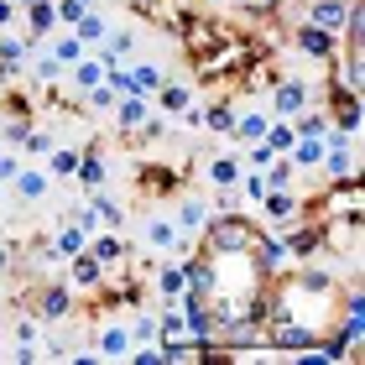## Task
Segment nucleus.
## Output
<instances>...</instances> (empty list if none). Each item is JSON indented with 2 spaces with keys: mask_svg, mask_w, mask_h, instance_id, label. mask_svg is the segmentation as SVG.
I'll return each instance as SVG.
<instances>
[{
  "mask_svg": "<svg viewBox=\"0 0 365 365\" xmlns=\"http://www.w3.org/2000/svg\"><path fill=\"white\" fill-rule=\"evenodd\" d=\"M297 42H303V53H313V58H329V63H334V31H329V26H303V31H297Z\"/></svg>",
  "mask_w": 365,
  "mask_h": 365,
  "instance_id": "f257e3e1",
  "label": "nucleus"
},
{
  "mask_svg": "<svg viewBox=\"0 0 365 365\" xmlns=\"http://www.w3.org/2000/svg\"><path fill=\"white\" fill-rule=\"evenodd\" d=\"M272 105H277L282 115H297V110H303V105H308V89H303V84H297V78H287V84H282V89H277V99H272Z\"/></svg>",
  "mask_w": 365,
  "mask_h": 365,
  "instance_id": "f03ea898",
  "label": "nucleus"
},
{
  "mask_svg": "<svg viewBox=\"0 0 365 365\" xmlns=\"http://www.w3.org/2000/svg\"><path fill=\"white\" fill-rule=\"evenodd\" d=\"M344 11H350L344 0H319V6H313V26H329V31H334V26L344 21Z\"/></svg>",
  "mask_w": 365,
  "mask_h": 365,
  "instance_id": "7ed1b4c3",
  "label": "nucleus"
},
{
  "mask_svg": "<svg viewBox=\"0 0 365 365\" xmlns=\"http://www.w3.org/2000/svg\"><path fill=\"white\" fill-rule=\"evenodd\" d=\"M73 261V282H84V287H94V282H99V272H105V267H99V261L89 256V251H78V256H68Z\"/></svg>",
  "mask_w": 365,
  "mask_h": 365,
  "instance_id": "20e7f679",
  "label": "nucleus"
},
{
  "mask_svg": "<svg viewBox=\"0 0 365 365\" xmlns=\"http://www.w3.org/2000/svg\"><path fill=\"white\" fill-rule=\"evenodd\" d=\"M26 21H31V31L42 37V31L58 21V6H47V0H31V6H26Z\"/></svg>",
  "mask_w": 365,
  "mask_h": 365,
  "instance_id": "39448f33",
  "label": "nucleus"
},
{
  "mask_svg": "<svg viewBox=\"0 0 365 365\" xmlns=\"http://www.w3.org/2000/svg\"><path fill=\"white\" fill-rule=\"evenodd\" d=\"M94 261H99V267H115V261H120L125 256V245L120 240H115V235H105V240H94V251H89Z\"/></svg>",
  "mask_w": 365,
  "mask_h": 365,
  "instance_id": "423d86ee",
  "label": "nucleus"
},
{
  "mask_svg": "<svg viewBox=\"0 0 365 365\" xmlns=\"http://www.w3.org/2000/svg\"><path fill=\"white\" fill-rule=\"evenodd\" d=\"M162 89V73L152 68V63H146V68H136L130 73V94H157Z\"/></svg>",
  "mask_w": 365,
  "mask_h": 365,
  "instance_id": "0eeeda50",
  "label": "nucleus"
},
{
  "mask_svg": "<svg viewBox=\"0 0 365 365\" xmlns=\"http://www.w3.org/2000/svg\"><path fill=\"white\" fill-rule=\"evenodd\" d=\"M78 178H84L89 182V188H99V182H105V162H99V152H84V162H78V168H73Z\"/></svg>",
  "mask_w": 365,
  "mask_h": 365,
  "instance_id": "6e6552de",
  "label": "nucleus"
},
{
  "mask_svg": "<svg viewBox=\"0 0 365 365\" xmlns=\"http://www.w3.org/2000/svg\"><path fill=\"white\" fill-rule=\"evenodd\" d=\"M230 130H235V136H251V141H261V136H267V115H240V120L230 125Z\"/></svg>",
  "mask_w": 365,
  "mask_h": 365,
  "instance_id": "1a4fd4ad",
  "label": "nucleus"
},
{
  "mask_svg": "<svg viewBox=\"0 0 365 365\" xmlns=\"http://www.w3.org/2000/svg\"><path fill=\"white\" fill-rule=\"evenodd\" d=\"M42 313H47V319H63V313H68V287H47Z\"/></svg>",
  "mask_w": 365,
  "mask_h": 365,
  "instance_id": "9d476101",
  "label": "nucleus"
},
{
  "mask_svg": "<svg viewBox=\"0 0 365 365\" xmlns=\"http://www.w3.org/2000/svg\"><path fill=\"white\" fill-rule=\"evenodd\" d=\"M130 350V334L125 329H105V339H99V355H125Z\"/></svg>",
  "mask_w": 365,
  "mask_h": 365,
  "instance_id": "9b49d317",
  "label": "nucleus"
},
{
  "mask_svg": "<svg viewBox=\"0 0 365 365\" xmlns=\"http://www.w3.org/2000/svg\"><path fill=\"white\" fill-rule=\"evenodd\" d=\"M287 152H292V162H303V168H313V162H324V146H319V141H313V136H308L303 146H297V141H292V146H287Z\"/></svg>",
  "mask_w": 365,
  "mask_h": 365,
  "instance_id": "f8f14e48",
  "label": "nucleus"
},
{
  "mask_svg": "<svg viewBox=\"0 0 365 365\" xmlns=\"http://www.w3.org/2000/svg\"><path fill=\"white\" fill-rule=\"evenodd\" d=\"M267 214H272V220H292V214H297V204H292V193H282V188H277V193L267 198Z\"/></svg>",
  "mask_w": 365,
  "mask_h": 365,
  "instance_id": "ddd939ff",
  "label": "nucleus"
},
{
  "mask_svg": "<svg viewBox=\"0 0 365 365\" xmlns=\"http://www.w3.org/2000/svg\"><path fill=\"white\" fill-rule=\"evenodd\" d=\"M78 251H84V230L73 225V230H63V235H58V251L53 256H78Z\"/></svg>",
  "mask_w": 365,
  "mask_h": 365,
  "instance_id": "4468645a",
  "label": "nucleus"
},
{
  "mask_svg": "<svg viewBox=\"0 0 365 365\" xmlns=\"http://www.w3.org/2000/svg\"><path fill=\"white\" fill-rule=\"evenodd\" d=\"M146 240H152V245H162V251H168V245L178 240V230H173L168 220H152V225H146Z\"/></svg>",
  "mask_w": 365,
  "mask_h": 365,
  "instance_id": "2eb2a0df",
  "label": "nucleus"
},
{
  "mask_svg": "<svg viewBox=\"0 0 365 365\" xmlns=\"http://www.w3.org/2000/svg\"><path fill=\"white\" fill-rule=\"evenodd\" d=\"M73 26H78V31H73V37H78V42H94V37H99V31H105V21H99V16H89V11H84V16H78V21H73Z\"/></svg>",
  "mask_w": 365,
  "mask_h": 365,
  "instance_id": "dca6fc26",
  "label": "nucleus"
},
{
  "mask_svg": "<svg viewBox=\"0 0 365 365\" xmlns=\"http://www.w3.org/2000/svg\"><path fill=\"white\" fill-rule=\"evenodd\" d=\"M178 287H182V272H178V267H162V277H157V292H162V297H178Z\"/></svg>",
  "mask_w": 365,
  "mask_h": 365,
  "instance_id": "f3484780",
  "label": "nucleus"
},
{
  "mask_svg": "<svg viewBox=\"0 0 365 365\" xmlns=\"http://www.w3.org/2000/svg\"><path fill=\"white\" fill-rule=\"evenodd\" d=\"M209 178L220 182V188H230V182H235V162H230V157H220V162L209 168Z\"/></svg>",
  "mask_w": 365,
  "mask_h": 365,
  "instance_id": "a211bd4d",
  "label": "nucleus"
},
{
  "mask_svg": "<svg viewBox=\"0 0 365 365\" xmlns=\"http://www.w3.org/2000/svg\"><path fill=\"white\" fill-rule=\"evenodd\" d=\"M16 188H21L26 198H42V188H47V178H37V173H21V178H16Z\"/></svg>",
  "mask_w": 365,
  "mask_h": 365,
  "instance_id": "6ab92c4d",
  "label": "nucleus"
},
{
  "mask_svg": "<svg viewBox=\"0 0 365 365\" xmlns=\"http://www.w3.org/2000/svg\"><path fill=\"white\" fill-rule=\"evenodd\" d=\"M115 115H120V125H136L141 115H146V105H141V99H125V105L115 110Z\"/></svg>",
  "mask_w": 365,
  "mask_h": 365,
  "instance_id": "aec40b11",
  "label": "nucleus"
},
{
  "mask_svg": "<svg viewBox=\"0 0 365 365\" xmlns=\"http://www.w3.org/2000/svg\"><path fill=\"white\" fill-rule=\"evenodd\" d=\"M297 130H303V136H324L329 120H324V115H303V120H297Z\"/></svg>",
  "mask_w": 365,
  "mask_h": 365,
  "instance_id": "412c9836",
  "label": "nucleus"
},
{
  "mask_svg": "<svg viewBox=\"0 0 365 365\" xmlns=\"http://www.w3.org/2000/svg\"><path fill=\"white\" fill-rule=\"evenodd\" d=\"M162 105H168V110H188L193 99H188V89H162Z\"/></svg>",
  "mask_w": 365,
  "mask_h": 365,
  "instance_id": "4be33fe9",
  "label": "nucleus"
},
{
  "mask_svg": "<svg viewBox=\"0 0 365 365\" xmlns=\"http://www.w3.org/2000/svg\"><path fill=\"white\" fill-rule=\"evenodd\" d=\"M230 125H235V115H230L225 105H214L209 110V130H230Z\"/></svg>",
  "mask_w": 365,
  "mask_h": 365,
  "instance_id": "5701e85b",
  "label": "nucleus"
},
{
  "mask_svg": "<svg viewBox=\"0 0 365 365\" xmlns=\"http://www.w3.org/2000/svg\"><path fill=\"white\" fill-rule=\"evenodd\" d=\"M267 146H272V152H287V146H292V130H282V125L272 130V125H267Z\"/></svg>",
  "mask_w": 365,
  "mask_h": 365,
  "instance_id": "b1692460",
  "label": "nucleus"
},
{
  "mask_svg": "<svg viewBox=\"0 0 365 365\" xmlns=\"http://www.w3.org/2000/svg\"><path fill=\"white\" fill-rule=\"evenodd\" d=\"M157 329H162L157 339H178V334H182V319H178V313H162V324H157Z\"/></svg>",
  "mask_w": 365,
  "mask_h": 365,
  "instance_id": "393cba45",
  "label": "nucleus"
},
{
  "mask_svg": "<svg viewBox=\"0 0 365 365\" xmlns=\"http://www.w3.org/2000/svg\"><path fill=\"white\" fill-rule=\"evenodd\" d=\"M78 53H84V42H78V37L58 42V63H78Z\"/></svg>",
  "mask_w": 365,
  "mask_h": 365,
  "instance_id": "a878e982",
  "label": "nucleus"
},
{
  "mask_svg": "<svg viewBox=\"0 0 365 365\" xmlns=\"http://www.w3.org/2000/svg\"><path fill=\"white\" fill-rule=\"evenodd\" d=\"M99 84V63H78V89H94Z\"/></svg>",
  "mask_w": 365,
  "mask_h": 365,
  "instance_id": "bb28decb",
  "label": "nucleus"
},
{
  "mask_svg": "<svg viewBox=\"0 0 365 365\" xmlns=\"http://www.w3.org/2000/svg\"><path fill=\"white\" fill-rule=\"evenodd\" d=\"M89 105H94V110H105V105H115V89H105V84H94V89H89Z\"/></svg>",
  "mask_w": 365,
  "mask_h": 365,
  "instance_id": "cd10ccee",
  "label": "nucleus"
},
{
  "mask_svg": "<svg viewBox=\"0 0 365 365\" xmlns=\"http://www.w3.org/2000/svg\"><path fill=\"white\" fill-rule=\"evenodd\" d=\"M73 168H78V157H73V152H58V157H53V173H63V178H68Z\"/></svg>",
  "mask_w": 365,
  "mask_h": 365,
  "instance_id": "c85d7f7f",
  "label": "nucleus"
},
{
  "mask_svg": "<svg viewBox=\"0 0 365 365\" xmlns=\"http://www.w3.org/2000/svg\"><path fill=\"white\" fill-rule=\"evenodd\" d=\"M178 220H182V230H198V225H204V209H193V204H188V209L178 214Z\"/></svg>",
  "mask_w": 365,
  "mask_h": 365,
  "instance_id": "c756f323",
  "label": "nucleus"
},
{
  "mask_svg": "<svg viewBox=\"0 0 365 365\" xmlns=\"http://www.w3.org/2000/svg\"><path fill=\"white\" fill-rule=\"evenodd\" d=\"M94 209H99V214H105V220H110V225H120V209H115V204H110V198H94Z\"/></svg>",
  "mask_w": 365,
  "mask_h": 365,
  "instance_id": "7c9ffc66",
  "label": "nucleus"
},
{
  "mask_svg": "<svg viewBox=\"0 0 365 365\" xmlns=\"http://www.w3.org/2000/svg\"><path fill=\"white\" fill-rule=\"evenodd\" d=\"M245 193H251V198H267V178H245Z\"/></svg>",
  "mask_w": 365,
  "mask_h": 365,
  "instance_id": "2f4dec72",
  "label": "nucleus"
},
{
  "mask_svg": "<svg viewBox=\"0 0 365 365\" xmlns=\"http://www.w3.org/2000/svg\"><path fill=\"white\" fill-rule=\"evenodd\" d=\"M0 178H16V162L11 157H0Z\"/></svg>",
  "mask_w": 365,
  "mask_h": 365,
  "instance_id": "473e14b6",
  "label": "nucleus"
},
{
  "mask_svg": "<svg viewBox=\"0 0 365 365\" xmlns=\"http://www.w3.org/2000/svg\"><path fill=\"white\" fill-rule=\"evenodd\" d=\"M0 21H11V6H6V0H0Z\"/></svg>",
  "mask_w": 365,
  "mask_h": 365,
  "instance_id": "72a5a7b5",
  "label": "nucleus"
},
{
  "mask_svg": "<svg viewBox=\"0 0 365 365\" xmlns=\"http://www.w3.org/2000/svg\"><path fill=\"white\" fill-rule=\"evenodd\" d=\"M0 272H6V251H0Z\"/></svg>",
  "mask_w": 365,
  "mask_h": 365,
  "instance_id": "f704fd0d",
  "label": "nucleus"
},
{
  "mask_svg": "<svg viewBox=\"0 0 365 365\" xmlns=\"http://www.w3.org/2000/svg\"><path fill=\"white\" fill-rule=\"evenodd\" d=\"M78 6H84V11H89V6H94V0H78Z\"/></svg>",
  "mask_w": 365,
  "mask_h": 365,
  "instance_id": "c9c22d12",
  "label": "nucleus"
}]
</instances>
